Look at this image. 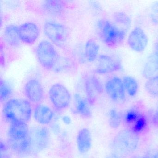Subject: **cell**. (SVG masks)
<instances>
[{"instance_id":"ac0fdd59","label":"cell","mask_w":158,"mask_h":158,"mask_svg":"<svg viewBox=\"0 0 158 158\" xmlns=\"http://www.w3.org/2000/svg\"><path fill=\"white\" fill-rule=\"evenodd\" d=\"M75 108L77 114L83 118H89L92 116V112L87 99L84 98L79 94L74 96Z\"/></svg>"},{"instance_id":"f546056e","label":"cell","mask_w":158,"mask_h":158,"mask_svg":"<svg viewBox=\"0 0 158 158\" xmlns=\"http://www.w3.org/2000/svg\"><path fill=\"white\" fill-rule=\"evenodd\" d=\"M0 150H1V158H11V154L10 152V148L8 145L3 142H1L0 144Z\"/></svg>"},{"instance_id":"7a4b0ae2","label":"cell","mask_w":158,"mask_h":158,"mask_svg":"<svg viewBox=\"0 0 158 158\" xmlns=\"http://www.w3.org/2000/svg\"><path fill=\"white\" fill-rule=\"evenodd\" d=\"M2 112L4 118L11 124L27 123L32 116V106L27 100L12 99L4 104Z\"/></svg>"},{"instance_id":"30bf717a","label":"cell","mask_w":158,"mask_h":158,"mask_svg":"<svg viewBox=\"0 0 158 158\" xmlns=\"http://www.w3.org/2000/svg\"><path fill=\"white\" fill-rule=\"evenodd\" d=\"M127 45L132 50L136 52H143L148 45V38L142 28L135 27L128 35Z\"/></svg>"},{"instance_id":"4fadbf2b","label":"cell","mask_w":158,"mask_h":158,"mask_svg":"<svg viewBox=\"0 0 158 158\" xmlns=\"http://www.w3.org/2000/svg\"><path fill=\"white\" fill-rule=\"evenodd\" d=\"M19 37L21 42L32 45L35 42L40 35L38 27L33 23H26L19 27Z\"/></svg>"},{"instance_id":"1f68e13d","label":"cell","mask_w":158,"mask_h":158,"mask_svg":"<svg viewBox=\"0 0 158 158\" xmlns=\"http://www.w3.org/2000/svg\"><path fill=\"white\" fill-rule=\"evenodd\" d=\"M62 121L66 125L70 124L71 123V119L68 116H63L62 117Z\"/></svg>"},{"instance_id":"4dcf8cb0","label":"cell","mask_w":158,"mask_h":158,"mask_svg":"<svg viewBox=\"0 0 158 158\" xmlns=\"http://www.w3.org/2000/svg\"><path fill=\"white\" fill-rule=\"evenodd\" d=\"M154 52H153V53L158 57V39H157L156 40V42L154 43Z\"/></svg>"},{"instance_id":"2e32d148","label":"cell","mask_w":158,"mask_h":158,"mask_svg":"<svg viewBox=\"0 0 158 158\" xmlns=\"http://www.w3.org/2000/svg\"><path fill=\"white\" fill-rule=\"evenodd\" d=\"M77 145L78 151L81 154L89 151L92 146V137L88 129L84 128L79 130L77 136Z\"/></svg>"},{"instance_id":"3957f363","label":"cell","mask_w":158,"mask_h":158,"mask_svg":"<svg viewBox=\"0 0 158 158\" xmlns=\"http://www.w3.org/2000/svg\"><path fill=\"white\" fill-rule=\"evenodd\" d=\"M139 138L137 134L129 129L120 131L115 136L113 142V147L116 152L128 154L137 148Z\"/></svg>"},{"instance_id":"8d00e7d4","label":"cell","mask_w":158,"mask_h":158,"mask_svg":"<svg viewBox=\"0 0 158 158\" xmlns=\"http://www.w3.org/2000/svg\"><path fill=\"white\" fill-rule=\"evenodd\" d=\"M157 39H158V33H157Z\"/></svg>"},{"instance_id":"9a60e30c","label":"cell","mask_w":158,"mask_h":158,"mask_svg":"<svg viewBox=\"0 0 158 158\" xmlns=\"http://www.w3.org/2000/svg\"><path fill=\"white\" fill-rule=\"evenodd\" d=\"M141 75L147 80L158 76V58L154 53L149 55L146 59Z\"/></svg>"},{"instance_id":"44dd1931","label":"cell","mask_w":158,"mask_h":158,"mask_svg":"<svg viewBox=\"0 0 158 158\" xmlns=\"http://www.w3.org/2000/svg\"><path fill=\"white\" fill-rule=\"evenodd\" d=\"M100 51L99 45L93 39H89L86 42L85 47V55L89 62L96 61Z\"/></svg>"},{"instance_id":"4316f807","label":"cell","mask_w":158,"mask_h":158,"mask_svg":"<svg viewBox=\"0 0 158 158\" xmlns=\"http://www.w3.org/2000/svg\"><path fill=\"white\" fill-rule=\"evenodd\" d=\"M147 124L146 118L143 115H140L138 119L134 123L132 130L136 134L142 132L146 128Z\"/></svg>"},{"instance_id":"6da1fadb","label":"cell","mask_w":158,"mask_h":158,"mask_svg":"<svg viewBox=\"0 0 158 158\" xmlns=\"http://www.w3.org/2000/svg\"><path fill=\"white\" fill-rule=\"evenodd\" d=\"M96 31L100 40L110 48H115L121 45L127 33V30L105 19L98 21Z\"/></svg>"},{"instance_id":"ba28073f","label":"cell","mask_w":158,"mask_h":158,"mask_svg":"<svg viewBox=\"0 0 158 158\" xmlns=\"http://www.w3.org/2000/svg\"><path fill=\"white\" fill-rule=\"evenodd\" d=\"M94 72L98 74L111 73L122 70V64L111 56L105 54L100 55L96 60Z\"/></svg>"},{"instance_id":"5b68a950","label":"cell","mask_w":158,"mask_h":158,"mask_svg":"<svg viewBox=\"0 0 158 158\" xmlns=\"http://www.w3.org/2000/svg\"><path fill=\"white\" fill-rule=\"evenodd\" d=\"M43 29L47 37L59 47L63 46L69 38V32L66 27L57 22H46Z\"/></svg>"},{"instance_id":"52a82bcc","label":"cell","mask_w":158,"mask_h":158,"mask_svg":"<svg viewBox=\"0 0 158 158\" xmlns=\"http://www.w3.org/2000/svg\"><path fill=\"white\" fill-rule=\"evenodd\" d=\"M33 152H38L46 149L49 144L50 134L45 127H34L29 131Z\"/></svg>"},{"instance_id":"e0dca14e","label":"cell","mask_w":158,"mask_h":158,"mask_svg":"<svg viewBox=\"0 0 158 158\" xmlns=\"http://www.w3.org/2000/svg\"><path fill=\"white\" fill-rule=\"evenodd\" d=\"M29 131L27 123H11L8 130V139L15 140L24 138L29 136Z\"/></svg>"},{"instance_id":"cb8c5ba5","label":"cell","mask_w":158,"mask_h":158,"mask_svg":"<svg viewBox=\"0 0 158 158\" xmlns=\"http://www.w3.org/2000/svg\"><path fill=\"white\" fill-rule=\"evenodd\" d=\"M145 89L151 96L158 98V76L147 80L145 84Z\"/></svg>"},{"instance_id":"836d02e7","label":"cell","mask_w":158,"mask_h":158,"mask_svg":"<svg viewBox=\"0 0 158 158\" xmlns=\"http://www.w3.org/2000/svg\"><path fill=\"white\" fill-rule=\"evenodd\" d=\"M106 158H119V157L115 153H111L110 155H108Z\"/></svg>"},{"instance_id":"8992f818","label":"cell","mask_w":158,"mask_h":158,"mask_svg":"<svg viewBox=\"0 0 158 158\" xmlns=\"http://www.w3.org/2000/svg\"><path fill=\"white\" fill-rule=\"evenodd\" d=\"M50 100L55 109L61 110L69 107L71 102V95L69 90L60 84H54L49 90Z\"/></svg>"},{"instance_id":"d6986e66","label":"cell","mask_w":158,"mask_h":158,"mask_svg":"<svg viewBox=\"0 0 158 158\" xmlns=\"http://www.w3.org/2000/svg\"><path fill=\"white\" fill-rule=\"evenodd\" d=\"M66 6L65 2L58 0L47 1L42 5L44 10L52 15H60L64 11Z\"/></svg>"},{"instance_id":"7c38bea8","label":"cell","mask_w":158,"mask_h":158,"mask_svg":"<svg viewBox=\"0 0 158 158\" xmlns=\"http://www.w3.org/2000/svg\"><path fill=\"white\" fill-rule=\"evenodd\" d=\"M24 90L28 100L33 103H40L44 99L43 86L37 79H31L28 80L25 85Z\"/></svg>"},{"instance_id":"d590c367","label":"cell","mask_w":158,"mask_h":158,"mask_svg":"<svg viewBox=\"0 0 158 158\" xmlns=\"http://www.w3.org/2000/svg\"><path fill=\"white\" fill-rule=\"evenodd\" d=\"M149 158L148 157H141V158Z\"/></svg>"},{"instance_id":"ffe728a7","label":"cell","mask_w":158,"mask_h":158,"mask_svg":"<svg viewBox=\"0 0 158 158\" xmlns=\"http://www.w3.org/2000/svg\"><path fill=\"white\" fill-rule=\"evenodd\" d=\"M19 27L10 25L6 27L3 33L4 40L6 43L13 47H17L21 44V40L18 32Z\"/></svg>"},{"instance_id":"5bb4252c","label":"cell","mask_w":158,"mask_h":158,"mask_svg":"<svg viewBox=\"0 0 158 158\" xmlns=\"http://www.w3.org/2000/svg\"><path fill=\"white\" fill-rule=\"evenodd\" d=\"M53 116V111L48 106L38 104L35 107L34 117L35 120L40 124H48L52 121Z\"/></svg>"},{"instance_id":"83f0119b","label":"cell","mask_w":158,"mask_h":158,"mask_svg":"<svg viewBox=\"0 0 158 158\" xmlns=\"http://www.w3.org/2000/svg\"><path fill=\"white\" fill-rule=\"evenodd\" d=\"M151 22L154 25L158 26V1L152 3L149 11Z\"/></svg>"},{"instance_id":"603a6c76","label":"cell","mask_w":158,"mask_h":158,"mask_svg":"<svg viewBox=\"0 0 158 158\" xmlns=\"http://www.w3.org/2000/svg\"><path fill=\"white\" fill-rule=\"evenodd\" d=\"M113 19L116 24L123 27V28L127 30L131 27L132 20L130 16L123 11H118L113 15Z\"/></svg>"},{"instance_id":"7402d4cb","label":"cell","mask_w":158,"mask_h":158,"mask_svg":"<svg viewBox=\"0 0 158 158\" xmlns=\"http://www.w3.org/2000/svg\"><path fill=\"white\" fill-rule=\"evenodd\" d=\"M122 80L126 93L130 97L135 96L139 90V84L136 79L133 77L125 76Z\"/></svg>"},{"instance_id":"f1b7e54d","label":"cell","mask_w":158,"mask_h":158,"mask_svg":"<svg viewBox=\"0 0 158 158\" xmlns=\"http://www.w3.org/2000/svg\"><path fill=\"white\" fill-rule=\"evenodd\" d=\"M141 114L135 109L129 110L125 115V121L127 124L134 123Z\"/></svg>"},{"instance_id":"e575fe53","label":"cell","mask_w":158,"mask_h":158,"mask_svg":"<svg viewBox=\"0 0 158 158\" xmlns=\"http://www.w3.org/2000/svg\"><path fill=\"white\" fill-rule=\"evenodd\" d=\"M149 158H158V152H155Z\"/></svg>"},{"instance_id":"484cf974","label":"cell","mask_w":158,"mask_h":158,"mask_svg":"<svg viewBox=\"0 0 158 158\" xmlns=\"http://www.w3.org/2000/svg\"><path fill=\"white\" fill-rule=\"evenodd\" d=\"M110 126L113 128L119 127L121 123V115L120 112L115 109H111L108 114Z\"/></svg>"},{"instance_id":"d6a6232c","label":"cell","mask_w":158,"mask_h":158,"mask_svg":"<svg viewBox=\"0 0 158 158\" xmlns=\"http://www.w3.org/2000/svg\"><path fill=\"white\" fill-rule=\"evenodd\" d=\"M153 122L155 124L158 125V109L154 114V117H153Z\"/></svg>"},{"instance_id":"277c9868","label":"cell","mask_w":158,"mask_h":158,"mask_svg":"<svg viewBox=\"0 0 158 158\" xmlns=\"http://www.w3.org/2000/svg\"><path fill=\"white\" fill-rule=\"evenodd\" d=\"M36 56L40 65L47 70H53L60 58L53 44L47 40H43L38 45Z\"/></svg>"},{"instance_id":"d4e9b609","label":"cell","mask_w":158,"mask_h":158,"mask_svg":"<svg viewBox=\"0 0 158 158\" xmlns=\"http://www.w3.org/2000/svg\"><path fill=\"white\" fill-rule=\"evenodd\" d=\"M13 93V89L10 84L4 79H1L0 82V99L1 101H5L10 97Z\"/></svg>"},{"instance_id":"9c48e42d","label":"cell","mask_w":158,"mask_h":158,"mask_svg":"<svg viewBox=\"0 0 158 158\" xmlns=\"http://www.w3.org/2000/svg\"><path fill=\"white\" fill-rule=\"evenodd\" d=\"M104 89L109 98L114 102H123L125 100L126 91L122 79L118 77H111L106 82Z\"/></svg>"},{"instance_id":"8fae6325","label":"cell","mask_w":158,"mask_h":158,"mask_svg":"<svg viewBox=\"0 0 158 158\" xmlns=\"http://www.w3.org/2000/svg\"><path fill=\"white\" fill-rule=\"evenodd\" d=\"M85 88L86 99L90 105H93L96 103L104 89L101 81L93 76L85 78Z\"/></svg>"}]
</instances>
